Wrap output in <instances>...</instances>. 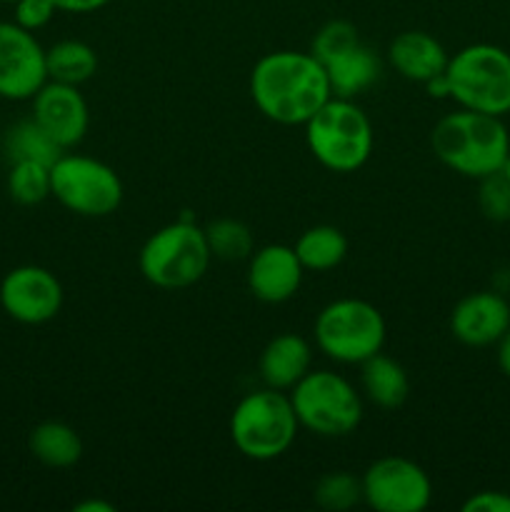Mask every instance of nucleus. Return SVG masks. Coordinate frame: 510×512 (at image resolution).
<instances>
[{"mask_svg":"<svg viewBox=\"0 0 510 512\" xmlns=\"http://www.w3.org/2000/svg\"><path fill=\"white\" fill-rule=\"evenodd\" d=\"M310 365H313V350L308 340L295 333L275 335L258 360L260 378L275 390H290L298 385L310 373Z\"/></svg>","mask_w":510,"mask_h":512,"instance_id":"17","label":"nucleus"},{"mask_svg":"<svg viewBox=\"0 0 510 512\" xmlns=\"http://www.w3.org/2000/svg\"><path fill=\"white\" fill-rule=\"evenodd\" d=\"M30 100H33V120L60 148H75L85 138L90 115L78 85L48 80Z\"/></svg>","mask_w":510,"mask_h":512,"instance_id":"13","label":"nucleus"},{"mask_svg":"<svg viewBox=\"0 0 510 512\" xmlns=\"http://www.w3.org/2000/svg\"><path fill=\"white\" fill-rule=\"evenodd\" d=\"M305 143L323 168L355 173L373 153V125L353 98L333 95L305 123Z\"/></svg>","mask_w":510,"mask_h":512,"instance_id":"3","label":"nucleus"},{"mask_svg":"<svg viewBox=\"0 0 510 512\" xmlns=\"http://www.w3.org/2000/svg\"><path fill=\"white\" fill-rule=\"evenodd\" d=\"M53 3L55 8L63 10V13L85 15V13H95V10L105 8L110 0H53Z\"/></svg>","mask_w":510,"mask_h":512,"instance_id":"31","label":"nucleus"},{"mask_svg":"<svg viewBox=\"0 0 510 512\" xmlns=\"http://www.w3.org/2000/svg\"><path fill=\"white\" fill-rule=\"evenodd\" d=\"M213 260L205 230L185 218L155 230L140 250V273L160 290H180L198 283Z\"/></svg>","mask_w":510,"mask_h":512,"instance_id":"6","label":"nucleus"},{"mask_svg":"<svg viewBox=\"0 0 510 512\" xmlns=\"http://www.w3.org/2000/svg\"><path fill=\"white\" fill-rule=\"evenodd\" d=\"M478 208L493 223H505L510 220V180L505 178V173L485 175L480 178L478 188Z\"/></svg>","mask_w":510,"mask_h":512,"instance_id":"28","label":"nucleus"},{"mask_svg":"<svg viewBox=\"0 0 510 512\" xmlns=\"http://www.w3.org/2000/svg\"><path fill=\"white\" fill-rule=\"evenodd\" d=\"M75 512H115V508L110 503H105V500H83V503H78L73 508Z\"/></svg>","mask_w":510,"mask_h":512,"instance_id":"33","label":"nucleus"},{"mask_svg":"<svg viewBox=\"0 0 510 512\" xmlns=\"http://www.w3.org/2000/svg\"><path fill=\"white\" fill-rule=\"evenodd\" d=\"M5 153H8L10 163H15V160H35V163L53 165L63 155V148L30 118L20 120L8 130Z\"/></svg>","mask_w":510,"mask_h":512,"instance_id":"23","label":"nucleus"},{"mask_svg":"<svg viewBox=\"0 0 510 512\" xmlns=\"http://www.w3.org/2000/svg\"><path fill=\"white\" fill-rule=\"evenodd\" d=\"M315 343L335 363L360 365L383 350L385 320L368 300H333L315 318Z\"/></svg>","mask_w":510,"mask_h":512,"instance_id":"8","label":"nucleus"},{"mask_svg":"<svg viewBox=\"0 0 510 512\" xmlns=\"http://www.w3.org/2000/svg\"><path fill=\"white\" fill-rule=\"evenodd\" d=\"M0 3H10V5H15V3H18V0H0Z\"/></svg>","mask_w":510,"mask_h":512,"instance_id":"35","label":"nucleus"},{"mask_svg":"<svg viewBox=\"0 0 510 512\" xmlns=\"http://www.w3.org/2000/svg\"><path fill=\"white\" fill-rule=\"evenodd\" d=\"M430 145L445 168L473 180L500 173L510 155V135L503 118L465 108L435 123Z\"/></svg>","mask_w":510,"mask_h":512,"instance_id":"2","label":"nucleus"},{"mask_svg":"<svg viewBox=\"0 0 510 512\" xmlns=\"http://www.w3.org/2000/svg\"><path fill=\"white\" fill-rule=\"evenodd\" d=\"M360 383H363V393L370 403L378 408L393 410L408 400L410 380L403 365L398 360L388 358L383 353H375L365 363H360Z\"/></svg>","mask_w":510,"mask_h":512,"instance_id":"19","label":"nucleus"},{"mask_svg":"<svg viewBox=\"0 0 510 512\" xmlns=\"http://www.w3.org/2000/svg\"><path fill=\"white\" fill-rule=\"evenodd\" d=\"M388 60L395 68V73L403 75L405 80L425 85L445 73L448 53H445L443 43L435 40L430 33L405 30V33L395 35L393 43H390Z\"/></svg>","mask_w":510,"mask_h":512,"instance_id":"16","label":"nucleus"},{"mask_svg":"<svg viewBox=\"0 0 510 512\" xmlns=\"http://www.w3.org/2000/svg\"><path fill=\"white\" fill-rule=\"evenodd\" d=\"M363 500L378 512H423L433 500V483L418 463L400 455L380 458L360 478Z\"/></svg>","mask_w":510,"mask_h":512,"instance_id":"10","label":"nucleus"},{"mask_svg":"<svg viewBox=\"0 0 510 512\" xmlns=\"http://www.w3.org/2000/svg\"><path fill=\"white\" fill-rule=\"evenodd\" d=\"M250 98L273 123L305 125L333 98V90L323 63L313 53L275 50L253 65Z\"/></svg>","mask_w":510,"mask_h":512,"instance_id":"1","label":"nucleus"},{"mask_svg":"<svg viewBox=\"0 0 510 512\" xmlns=\"http://www.w3.org/2000/svg\"><path fill=\"white\" fill-rule=\"evenodd\" d=\"M28 450L45 468H73L83 458V440L70 425L60 420H45L28 435Z\"/></svg>","mask_w":510,"mask_h":512,"instance_id":"20","label":"nucleus"},{"mask_svg":"<svg viewBox=\"0 0 510 512\" xmlns=\"http://www.w3.org/2000/svg\"><path fill=\"white\" fill-rule=\"evenodd\" d=\"M50 195L83 218H105L123 203V180L103 160L60 155L50 165Z\"/></svg>","mask_w":510,"mask_h":512,"instance_id":"9","label":"nucleus"},{"mask_svg":"<svg viewBox=\"0 0 510 512\" xmlns=\"http://www.w3.org/2000/svg\"><path fill=\"white\" fill-rule=\"evenodd\" d=\"M298 428L300 423L290 395L268 385L245 395L230 415V440L245 458L255 463H268L288 453Z\"/></svg>","mask_w":510,"mask_h":512,"instance_id":"4","label":"nucleus"},{"mask_svg":"<svg viewBox=\"0 0 510 512\" xmlns=\"http://www.w3.org/2000/svg\"><path fill=\"white\" fill-rule=\"evenodd\" d=\"M510 328V303L495 290L465 295L450 313V333L468 348L495 345Z\"/></svg>","mask_w":510,"mask_h":512,"instance_id":"14","label":"nucleus"},{"mask_svg":"<svg viewBox=\"0 0 510 512\" xmlns=\"http://www.w3.org/2000/svg\"><path fill=\"white\" fill-rule=\"evenodd\" d=\"M463 512H510V493L480 490L463 503Z\"/></svg>","mask_w":510,"mask_h":512,"instance_id":"30","label":"nucleus"},{"mask_svg":"<svg viewBox=\"0 0 510 512\" xmlns=\"http://www.w3.org/2000/svg\"><path fill=\"white\" fill-rule=\"evenodd\" d=\"M55 13H58V8H55L53 0H18V3H15L13 20L20 28L35 33V30L45 28V25L53 20Z\"/></svg>","mask_w":510,"mask_h":512,"instance_id":"29","label":"nucleus"},{"mask_svg":"<svg viewBox=\"0 0 510 512\" xmlns=\"http://www.w3.org/2000/svg\"><path fill=\"white\" fill-rule=\"evenodd\" d=\"M48 80L68 85H83L98 70V55L83 40H58L45 50Z\"/></svg>","mask_w":510,"mask_h":512,"instance_id":"22","label":"nucleus"},{"mask_svg":"<svg viewBox=\"0 0 510 512\" xmlns=\"http://www.w3.org/2000/svg\"><path fill=\"white\" fill-rule=\"evenodd\" d=\"M290 403L300 428L320 438H345L363 420V400L343 375L333 370H310L290 388Z\"/></svg>","mask_w":510,"mask_h":512,"instance_id":"7","label":"nucleus"},{"mask_svg":"<svg viewBox=\"0 0 510 512\" xmlns=\"http://www.w3.org/2000/svg\"><path fill=\"white\" fill-rule=\"evenodd\" d=\"M305 268L290 245H265L250 255L248 288L260 303L278 305L293 298L303 283Z\"/></svg>","mask_w":510,"mask_h":512,"instance_id":"15","label":"nucleus"},{"mask_svg":"<svg viewBox=\"0 0 510 512\" xmlns=\"http://www.w3.org/2000/svg\"><path fill=\"white\" fill-rule=\"evenodd\" d=\"M358 43H360V35L353 23H348V20H330V23H325L323 28L315 33L313 45H310V53L325 65Z\"/></svg>","mask_w":510,"mask_h":512,"instance_id":"27","label":"nucleus"},{"mask_svg":"<svg viewBox=\"0 0 510 512\" xmlns=\"http://www.w3.org/2000/svg\"><path fill=\"white\" fill-rule=\"evenodd\" d=\"M8 193L18 205H40L50 195V165L35 160L10 163Z\"/></svg>","mask_w":510,"mask_h":512,"instance_id":"25","label":"nucleus"},{"mask_svg":"<svg viewBox=\"0 0 510 512\" xmlns=\"http://www.w3.org/2000/svg\"><path fill=\"white\" fill-rule=\"evenodd\" d=\"M448 98L460 108L485 115L510 113V53L493 43L458 50L445 65Z\"/></svg>","mask_w":510,"mask_h":512,"instance_id":"5","label":"nucleus"},{"mask_svg":"<svg viewBox=\"0 0 510 512\" xmlns=\"http://www.w3.org/2000/svg\"><path fill=\"white\" fill-rule=\"evenodd\" d=\"M495 358H498V368L505 378H510V328L505 330L503 338L495 343Z\"/></svg>","mask_w":510,"mask_h":512,"instance_id":"32","label":"nucleus"},{"mask_svg":"<svg viewBox=\"0 0 510 512\" xmlns=\"http://www.w3.org/2000/svg\"><path fill=\"white\" fill-rule=\"evenodd\" d=\"M295 255L310 273H328L338 268L348 255V238L335 225H315L300 235L295 243Z\"/></svg>","mask_w":510,"mask_h":512,"instance_id":"21","label":"nucleus"},{"mask_svg":"<svg viewBox=\"0 0 510 512\" xmlns=\"http://www.w3.org/2000/svg\"><path fill=\"white\" fill-rule=\"evenodd\" d=\"M503 173H505V178L510 180V155H508V160H505V165H503Z\"/></svg>","mask_w":510,"mask_h":512,"instance_id":"34","label":"nucleus"},{"mask_svg":"<svg viewBox=\"0 0 510 512\" xmlns=\"http://www.w3.org/2000/svg\"><path fill=\"white\" fill-rule=\"evenodd\" d=\"M48 83L45 48L15 20H0V98L30 100Z\"/></svg>","mask_w":510,"mask_h":512,"instance_id":"11","label":"nucleus"},{"mask_svg":"<svg viewBox=\"0 0 510 512\" xmlns=\"http://www.w3.org/2000/svg\"><path fill=\"white\" fill-rule=\"evenodd\" d=\"M328 83L338 98H355L363 90L373 88L383 73V63L368 45L358 43L323 65Z\"/></svg>","mask_w":510,"mask_h":512,"instance_id":"18","label":"nucleus"},{"mask_svg":"<svg viewBox=\"0 0 510 512\" xmlns=\"http://www.w3.org/2000/svg\"><path fill=\"white\" fill-rule=\"evenodd\" d=\"M203 230L213 258L235 263V260H245L253 255V233L240 220L220 218Z\"/></svg>","mask_w":510,"mask_h":512,"instance_id":"24","label":"nucleus"},{"mask_svg":"<svg viewBox=\"0 0 510 512\" xmlns=\"http://www.w3.org/2000/svg\"><path fill=\"white\" fill-rule=\"evenodd\" d=\"M315 505L330 512H345L363 500V485L350 473H328L315 483Z\"/></svg>","mask_w":510,"mask_h":512,"instance_id":"26","label":"nucleus"},{"mask_svg":"<svg viewBox=\"0 0 510 512\" xmlns=\"http://www.w3.org/2000/svg\"><path fill=\"white\" fill-rule=\"evenodd\" d=\"M63 285L40 265H18L0 283V305L15 323H50L63 308Z\"/></svg>","mask_w":510,"mask_h":512,"instance_id":"12","label":"nucleus"}]
</instances>
